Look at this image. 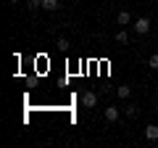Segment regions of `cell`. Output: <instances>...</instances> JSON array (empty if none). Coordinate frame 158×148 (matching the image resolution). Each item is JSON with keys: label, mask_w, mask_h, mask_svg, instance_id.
Here are the masks:
<instances>
[{"label": "cell", "mask_w": 158, "mask_h": 148, "mask_svg": "<svg viewBox=\"0 0 158 148\" xmlns=\"http://www.w3.org/2000/svg\"><path fill=\"white\" fill-rule=\"evenodd\" d=\"M82 106L85 108H95L98 106V93H92V90L82 93Z\"/></svg>", "instance_id": "7a4b0ae2"}, {"label": "cell", "mask_w": 158, "mask_h": 148, "mask_svg": "<svg viewBox=\"0 0 158 148\" xmlns=\"http://www.w3.org/2000/svg\"><path fill=\"white\" fill-rule=\"evenodd\" d=\"M132 29H135L140 37H142V34H148V32H150V19H148V16L135 19V21H132Z\"/></svg>", "instance_id": "6da1fadb"}, {"label": "cell", "mask_w": 158, "mask_h": 148, "mask_svg": "<svg viewBox=\"0 0 158 148\" xmlns=\"http://www.w3.org/2000/svg\"><path fill=\"white\" fill-rule=\"evenodd\" d=\"M124 111H127V116H132V119H135V116L140 114V106H137V103H129V106H127Z\"/></svg>", "instance_id": "9c48e42d"}, {"label": "cell", "mask_w": 158, "mask_h": 148, "mask_svg": "<svg viewBox=\"0 0 158 148\" xmlns=\"http://www.w3.org/2000/svg\"><path fill=\"white\" fill-rule=\"evenodd\" d=\"M113 40H116L118 45H127V42H129V32H127V29L121 27V29H118V32H116V37H113Z\"/></svg>", "instance_id": "5b68a950"}, {"label": "cell", "mask_w": 158, "mask_h": 148, "mask_svg": "<svg viewBox=\"0 0 158 148\" xmlns=\"http://www.w3.org/2000/svg\"><path fill=\"white\" fill-rule=\"evenodd\" d=\"M156 101H158V93H156Z\"/></svg>", "instance_id": "4fadbf2b"}, {"label": "cell", "mask_w": 158, "mask_h": 148, "mask_svg": "<svg viewBox=\"0 0 158 148\" xmlns=\"http://www.w3.org/2000/svg\"><path fill=\"white\" fill-rule=\"evenodd\" d=\"M116 21L121 24V27H124V24H132V13H129V11H124V8H121V11H118V16H116Z\"/></svg>", "instance_id": "8992f818"}, {"label": "cell", "mask_w": 158, "mask_h": 148, "mask_svg": "<svg viewBox=\"0 0 158 148\" xmlns=\"http://www.w3.org/2000/svg\"><path fill=\"white\" fill-rule=\"evenodd\" d=\"M42 8L45 11H61V3L58 0H42Z\"/></svg>", "instance_id": "52a82bcc"}, {"label": "cell", "mask_w": 158, "mask_h": 148, "mask_svg": "<svg viewBox=\"0 0 158 148\" xmlns=\"http://www.w3.org/2000/svg\"><path fill=\"white\" fill-rule=\"evenodd\" d=\"M106 122H118V116H121V108L118 106H106Z\"/></svg>", "instance_id": "3957f363"}, {"label": "cell", "mask_w": 158, "mask_h": 148, "mask_svg": "<svg viewBox=\"0 0 158 148\" xmlns=\"http://www.w3.org/2000/svg\"><path fill=\"white\" fill-rule=\"evenodd\" d=\"M27 8H29V11H40V8H42V0H27Z\"/></svg>", "instance_id": "30bf717a"}, {"label": "cell", "mask_w": 158, "mask_h": 148, "mask_svg": "<svg viewBox=\"0 0 158 148\" xmlns=\"http://www.w3.org/2000/svg\"><path fill=\"white\" fill-rule=\"evenodd\" d=\"M148 66H150L153 72H158V53H153V56L148 58Z\"/></svg>", "instance_id": "7c38bea8"}, {"label": "cell", "mask_w": 158, "mask_h": 148, "mask_svg": "<svg viewBox=\"0 0 158 148\" xmlns=\"http://www.w3.org/2000/svg\"><path fill=\"white\" fill-rule=\"evenodd\" d=\"M145 137H148L150 143H156V140H158V124H148V127H145Z\"/></svg>", "instance_id": "277c9868"}, {"label": "cell", "mask_w": 158, "mask_h": 148, "mask_svg": "<svg viewBox=\"0 0 158 148\" xmlns=\"http://www.w3.org/2000/svg\"><path fill=\"white\" fill-rule=\"evenodd\" d=\"M116 95L121 98V101H124V98H129V95H132V87H129V85H121V87H116Z\"/></svg>", "instance_id": "ba28073f"}, {"label": "cell", "mask_w": 158, "mask_h": 148, "mask_svg": "<svg viewBox=\"0 0 158 148\" xmlns=\"http://www.w3.org/2000/svg\"><path fill=\"white\" fill-rule=\"evenodd\" d=\"M56 45H58V50H61V53H66V50H69V40H66V37H58Z\"/></svg>", "instance_id": "8fae6325"}]
</instances>
